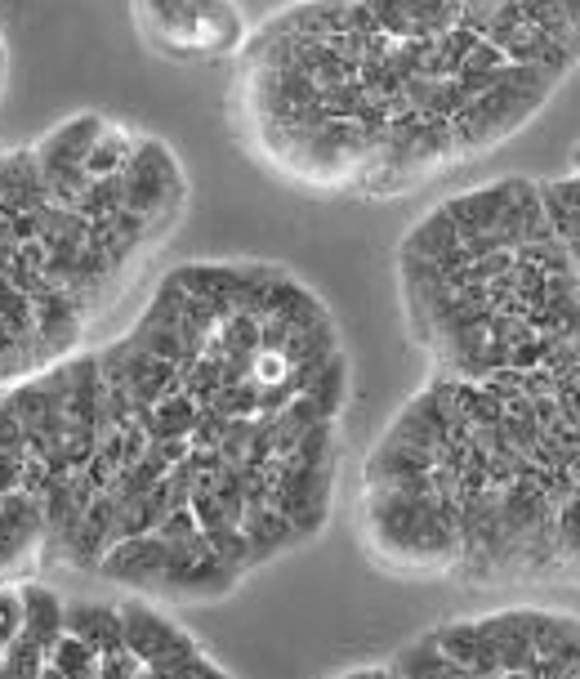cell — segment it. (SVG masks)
I'll return each instance as SVG.
<instances>
[{
    "label": "cell",
    "instance_id": "cell-1",
    "mask_svg": "<svg viewBox=\"0 0 580 679\" xmlns=\"http://www.w3.org/2000/svg\"><path fill=\"white\" fill-rule=\"evenodd\" d=\"M348 354L277 264H179L107 349L0 389V497L50 550L210 604L313 541L335 501Z\"/></svg>",
    "mask_w": 580,
    "mask_h": 679
},
{
    "label": "cell",
    "instance_id": "cell-2",
    "mask_svg": "<svg viewBox=\"0 0 580 679\" xmlns=\"http://www.w3.org/2000/svg\"><path fill=\"white\" fill-rule=\"evenodd\" d=\"M362 536L407 577L580 586V335L527 372L433 376L367 457Z\"/></svg>",
    "mask_w": 580,
    "mask_h": 679
},
{
    "label": "cell",
    "instance_id": "cell-3",
    "mask_svg": "<svg viewBox=\"0 0 580 679\" xmlns=\"http://www.w3.org/2000/svg\"><path fill=\"white\" fill-rule=\"evenodd\" d=\"M402 304L433 376L527 372L580 335V269L536 184L500 179L429 210L398 251Z\"/></svg>",
    "mask_w": 580,
    "mask_h": 679
},
{
    "label": "cell",
    "instance_id": "cell-4",
    "mask_svg": "<svg viewBox=\"0 0 580 679\" xmlns=\"http://www.w3.org/2000/svg\"><path fill=\"white\" fill-rule=\"evenodd\" d=\"M144 45L175 63L242 54L251 32L238 0H130Z\"/></svg>",
    "mask_w": 580,
    "mask_h": 679
},
{
    "label": "cell",
    "instance_id": "cell-5",
    "mask_svg": "<svg viewBox=\"0 0 580 679\" xmlns=\"http://www.w3.org/2000/svg\"><path fill=\"white\" fill-rule=\"evenodd\" d=\"M536 192H540L553 238L567 247L571 264L580 269V179H545V184H536Z\"/></svg>",
    "mask_w": 580,
    "mask_h": 679
},
{
    "label": "cell",
    "instance_id": "cell-6",
    "mask_svg": "<svg viewBox=\"0 0 580 679\" xmlns=\"http://www.w3.org/2000/svg\"><path fill=\"white\" fill-rule=\"evenodd\" d=\"M571 179H580V144L571 148Z\"/></svg>",
    "mask_w": 580,
    "mask_h": 679
}]
</instances>
